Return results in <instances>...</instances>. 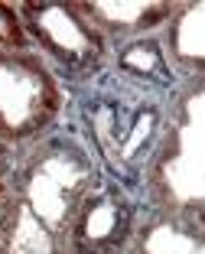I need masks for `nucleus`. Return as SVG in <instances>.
I'll return each mask as SVG.
<instances>
[{
	"label": "nucleus",
	"mask_w": 205,
	"mask_h": 254,
	"mask_svg": "<svg viewBox=\"0 0 205 254\" xmlns=\"http://www.w3.org/2000/svg\"><path fill=\"white\" fill-rule=\"evenodd\" d=\"M163 49L173 65L205 75V3L173 10V23H169V36Z\"/></svg>",
	"instance_id": "obj_7"
},
{
	"label": "nucleus",
	"mask_w": 205,
	"mask_h": 254,
	"mask_svg": "<svg viewBox=\"0 0 205 254\" xmlns=\"http://www.w3.org/2000/svg\"><path fill=\"white\" fill-rule=\"evenodd\" d=\"M30 36L65 75H95L104 62L107 39L88 20L82 3H26L20 7Z\"/></svg>",
	"instance_id": "obj_4"
},
{
	"label": "nucleus",
	"mask_w": 205,
	"mask_h": 254,
	"mask_svg": "<svg viewBox=\"0 0 205 254\" xmlns=\"http://www.w3.org/2000/svg\"><path fill=\"white\" fill-rule=\"evenodd\" d=\"M153 209L205 228V75L176 91L166 134L147 173Z\"/></svg>",
	"instance_id": "obj_2"
},
{
	"label": "nucleus",
	"mask_w": 205,
	"mask_h": 254,
	"mask_svg": "<svg viewBox=\"0 0 205 254\" xmlns=\"http://www.w3.org/2000/svg\"><path fill=\"white\" fill-rule=\"evenodd\" d=\"M173 105V62L156 39L124 43L114 68L95 78L82 101L85 130L121 186L147 183Z\"/></svg>",
	"instance_id": "obj_1"
},
{
	"label": "nucleus",
	"mask_w": 205,
	"mask_h": 254,
	"mask_svg": "<svg viewBox=\"0 0 205 254\" xmlns=\"http://www.w3.org/2000/svg\"><path fill=\"white\" fill-rule=\"evenodd\" d=\"M62 108V88L39 56L0 53V143H26L46 134Z\"/></svg>",
	"instance_id": "obj_3"
},
{
	"label": "nucleus",
	"mask_w": 205,
	"mask_h": 254,
	"mask_svg": "<svg viewBox=\"0 0 205 254\" xmlns=\"http://www.w3.org/2000/svg\"><path fill=\"white\" fill-rule=\"evenodd\" d=\"M127 254H205V228L163 209L137 212Z\"/></svg>",
	"instance_id": "obj_5"
},
{
	"label": "nucleus",
	"mask_w": 205,
	"mask_h": 254,
	"mask_svg": "<svg viewBox=\"0 0 205 254\" xmlns=\"http://www.w3.org/2000/svg\"><path fill=\"white\" fill-rule=\"evenodd\" d=\"M0 254H3V245H0Z\"/></svg>",
	"instance_id": "obj_11"
},
{
	"label": "nucleus",
	"mask_w": 205,
	"mask_h": 254,
	"mask_svg": "<svg viewBox=\"0 0 205 254\" xmlns=\"http://www.w3.org/2000/svg\"><path fill=\"white\" fill-rule=\"evenodd\" d=\"M26 49V30L13 7L0 3V53H23Z\"/></svg>",
	"instance_id": "obj_8"
},
{
	"label": "nucleus",
	"mask_w": 205,
	"mask_h": 254,
	"mask_svg": "<svg viewBox=\"0 0 205 254\" xmlns=\"http://www.w3.org/2000/svg\"><path fill=\"white\" fill-rule=\"evenodd\" d=\"M16 173H20V166L13 163V153H10V147H3V143H0V225H3L10 205H13V195H16Z\"/></svg>",
	"instance_id": "obj_9"
},
{
	"label": "nucleus",
	"mask_w": 205,
	"mask_h": 254,
	"mask_svg": "<svg viewBox=\"0 0 205 254\" xmlns=\"http://www.w3.org/2000/svg\"><path fill=\"white\" fill-rule=\"evenodd\" d=\"M88 20L101 33H117V36H140L159 23L173 20L169 3H82Z\"/></svg>",
	"instance_id": "obj_6"
},
{
	"label": "nucleus",
	"mask_w": 205,
	"mask_h": 254,
	"mask_svg": "<svg viewBox=\"0 0 205 254\" xmlns=\"http://www.w3.org/2000/svg\"><path fill=\"white\" fill-rule=\"evenodd\" d=\"M104 254H127V248H114V251H104Z\"/></svg>",
	"instance_id": "obj_10"
}]
</instances>
